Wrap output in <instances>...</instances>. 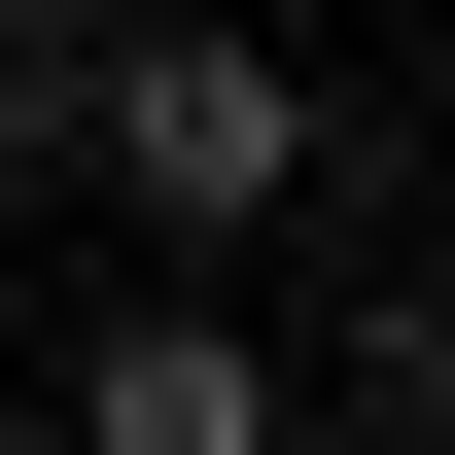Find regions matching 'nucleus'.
<instances>
[{"label": "nucleus", "instance_id": "nucleus-1", "mask_svg": "<svg viewBox=\"0 0 455 455\" xmlns=\"http://www.w3.org/2000/svg\"><path fill=\"white\" fill-rule=\"evenodd\" d=\"M106 175H140V211H281V175H315V70L281 36H140L106 70Z\"/></svg>", "mask_w": 455, "mask_h": 455}, {"label": "nucleus", "instance_id": "nucleus-2", "mask_svg": "<svg viewBox=\"0 0 455 455\" xmlns=\"http://www.w3.org/2000/svg\"><path fill=\"white\" fill-rule=\"evenodd\" d=\"M70 455H281V386H245V315H106V386H70Z\"/></svg>", "mask_w": 455, "mask_h": 455}]
</instances>
